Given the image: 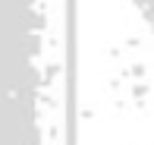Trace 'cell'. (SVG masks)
<instances>
[{
	"mask_svg": "<svg viewBox=\"0 0 154 145\" xmlns=\"http://www.w3.org/2000/svg\"><path fill=\"white\" fill-rule=\"evenodd\" d=\"M138 3V10H142V16L148 19V25L154 29V0H135Z\"/></svg>",
	"mask_w": 154,
	"mask_h": 145,
	"instance_id": "6da1fadb",
	"label": "cell"
}]
</instances>
